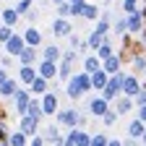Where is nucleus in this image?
Listing matches in <instances>:
<instances>
[{"label":"nucleus","instance_id":"nucleus-1","mask_svg":"<svg viewBox=\"0 0 146 146\" xmlns=\"http://www.w3.org/2000/svg\"><path fill=\"white\" fill-rule=\"evenodd\" d=\"M91 89V73L89 70H81V73H73V76L65 81V94L70 99H81L84 94H89Z\"/></svg>","mask_w":146,"mask_h":146},{"label":"nucleus","instance_id":"nucleus-2","mask_svg":"<svg viewBox=\"0 0 146 146\" xmlns=\"http://www.w3.org/2000/svg\"><path fill=\"white\" fill-rule=\"evenodd\" d=\"M125 76H128V73L120 68L117 73H112V76H110V81H107V86L99 91V94L104 97V99H110V102H115L120 94H123V81H125Z\"/></svg>","mask_w":146,"mask_h":146},{"label":"nucleus","instance_id":"nucleus-3","mask_svg":"<svg viewBox=\"0 0 146 146\" xmlns=\"http://www.w3.org/2000/svg\"><path fill=\"white\" fill-rule=\"evenodd\" d=\"M31 89L26 86V89H21L18 86V91H16V97H13V110H16V115L21 117V115H26V110H29V102H31Z\"/></svg>","mask_w":146,"mask_h":146},{"label":"nucleus","instance_id":"nucleus-4","mask_svg":"<svg viewBox=\"0 0 146 146\" xmlns=\"http://www.w3.org/2000/svg\"><path fill=\"white\" fill-rule=\"evenodd\" d=\"M89 133L84 131L81 125H73L68 128V136H65V146H89Z\"/></svg>","mask_w":146,"mask_h":146},{"label":"nucleus","instance_id":"nucleus-5","mask_svg":"<svg viewBox=\"0 0 146 146\" xmlns=\"http://www.w3.org/2000/svg\"><path fill=\"white\" fill-rule=\"evenodd\" d=\"M125 16H128V34L138 36L146 29V16H143V11H133V13H125Z\"/></svg>","mask_w":146,"mask_h":146},{"label":"nucleus","instance_id":"nucleus-6","mask_svg":"<svg viewBox=\"0 0 146 146\" xmlns=\"http://www.w3.org/2000/svg\"><path fill=\"white\" fill-rule=\"evenodd\" d=\"M73 34V24H70V18H63V16H55L52 18V36L58 39V36H68Z\"/></svg>","mask_w":146,"mask_h":146},{"label":"nucleus","instance_id":"nucleus-7","mask_svg":"<svg viewBox=\"0 0 146 146\" xmlns=\"http://www.w3.org/2000/svg\"><path fill=\"white\" fill-rule=\"evenodd\" d=\"M42 99V110H44V117H55V112L60 110V99L55 91H44V94L39 97Z\"/></svg>","mask_w":146,"mask_h":146},{"label":"nucleus","instance_id":"nucleus-8","mask_svg":"<svg viewBox=\"0 0 146 146\" xmlns=\"http://www.w3.org/2000/svg\"><path fill=\"white\" fill-rule=\"evenodd\" d=\"M78 110H58V112H55V123L58 125H65V128H73V125H78Z\"/></svg>","mask_w":146,"mask_h":146},{"label":"nucleus","instance_id":"nucleus-9","mask_svg":"<svg viewBox=\"0 0 146 146\" xmlns=\"http://www.w3.org/2000/svg\"><path fill=\"white\" fill-rule=\"evenodd\" d=\"M110 104H112L110 99H104L102 94H97V97H91V99H89V112L94 115V117H102L107 110H110Z\"/></svg>","mask_w":146,"mask_h":146},{"label":"nucleus","instance_id":"nucleus-10","mask_svg":"<svg viewBox=\"0 0 146 146\" xmlns=\"http://www.w3.org/2000/svg\"><path fill=\"white\" fill-rule=\"evenodd\" d=\"M36 70H39V76H44V78L52 81V84H55V78H58V63H55V60H42V58H39Z\"/></svg>","mask_w":146,"mask_h":146},{"label":"nucleus","instance_id":"nucleus-11","mask_svg":"<svg viewBox=\"0 0 146 146\" xmlns=\"http://www.w3.org/2000/svg\"><path fill=\"white\" fill-rule=\"evenodd\" d=\"M3 47H5V52H8V55L18 58V55H21V50L26 47V39H24V34H16V31H13V36H11V39H8Z\"/></svg>","mask_w":146,"mask_h":146},{"label":"nucleus","instance_id":"nucleus-12","mask_svg":"<svg viewBox=\"0 0 146 146\" xmlns=\"http://www.w3.org/2000/svg\"><path fill=\"white\" fill-rule=\"evenodd\" d=\"M141 91V81H138V73H128L125 81H123V94L125 97H136Z\"/></svg>","mask_w":146,"mask_h":146},{"label":"nucleus","instance_id":"nucleus-13","mask_svg":"<svg viewBox=\"0 0 146 146\" xmlns=\"http://www.w3.org/2000/svg\"><path fill=\"white\" fill-rule=\"evenodd\" d=\"M16 60L21 63V65H36V63H39V50H36V47H31V44H26Z\"/></svg>","mask_w":146,"mask_h":146},{"label":"nucleus","instance_id":"nucleus-14","mask_svg":"<svg viewBox=\"0 0 146 146\" xmlns=\"http://www.w3.org/2000/svg\"><path fill=\"white\" fill-rule=\"evenodd\" d=\"M39 123H42V120H36V117H31V115H21V117H18V128H21L26 136L39 133Z\"/></svg>","mask_w":146,"mask_h":146},{"label":"nucleus","instance_id":"nucleus-15","mask_svg":"<svg viewBox=\"0 0 146 146\" xmlns=\"http://www.w3.org/2000/svg\"><path fill=\"white\" fill-rule=\"evenodd\" d=\"M143 131H146V123L136 115L131 123H128V136H131V141L136 143V141H141V136H143Z\"/></svg>","mask_w":146,"mask_h":146},{"label":"nucleus","instance_id":"nucleus-16","mask_svg":"<svg viewBox=\"0 0 146 146\" xmlns=\"http://www.w3.org/2000/svg\"><path fill=\"white\" fill-rule=\"evenodd\" d=\"M107 81H110V73H107L104 68H97L94 73H91V89H94L97 94H99V91L107 86Z\"/></svg>","mask_w":146,"mask_h":146},{"label":"nucleus","instance_id":"nucleus-17","mask_svg":"<svg viewBox=\"0 0 146 146\" xmlns=\"http://www.w3.org/2000/svg\"><path fill=\"white\" fill-rule=\"evenodd\" d=\"M36 76H39V70H36V65H21L18 68V81H21L24 86H29Z\"/></svg>","mask_w":146,"mask_h":146},{"label":"nucleus","instance_id":"nucleus-18","mask_svg":"<svg viewBox=\"0 0 146 146\" xmlns=\"http://www.w3.org/2000/svg\"><path fill=\"white\" fill-rule=\"evenodd\" d=\"M50 86H52V81H47L44 76H36V78L29 84V89H31V94H34V97H42L44 91H50Z\"/></svg>","mask_w":146,"mask_h":146},{"label":"nucleus","instance_id":"nucleus-19","mask_svg":"<svg viewBox=\"0 0 146 146\" xmlns=\"http://www.w3.org/2000/svg\"><path fill=\"white\" fill-rule=\"evenodd\" d=\"M18 84H21V81H18V76H16V78H8L5 84H0V97H3V99H13L16 91H18Z\"/></svg>","mask_w":146,"mask_h":146},{"label":"nucleus","instance_id":"nucleus-20","mask_svg":"<svg viewBox=\"0 0 146 146\" xmlns=\"http://www.w3.org/2000/svg\"><path fill=\"white\" fill-rule=\"evenodd\" d=\"M131 65H133V73H146V50H138L131 55Z\"/></svg>","mask_w":146,"mask_h":146},{"label":"nucleus","instance_id":"nucleus-21","mask_svg":"<svg viewBox=\"0 0 146 146\" xmlns=\"http://www.w3.org/2000/svg\"><path fill=\"white\" fill-rule=\"evenodd\" d=\"M102 68L110 73V76H112V73H117L120 68H123V58H120V55L115 52V55H110V58L107 60H102Z\"/></svg>","mask_w":146,"mask_h":146},{"label":"nucleus","instance_id":"nucleus-22","mask_svg":"<svg viewBox=\"0 0 146 146\" xmlns=\"http://www.w3.org/2000/svg\"><path fill=\"white\" fill-rule=\"evenodd\" d=\"M136 107V102H133V97H125V94H120L117 99H115V110H117V112L120 115H128V112H131V110Z\"/></svg>","mask_w":146,"mask_h":146},{"label":"nucleus","instance_id":"nucleus-23","mask_svg":"<svg viewBox=\"0 0 146 146\" xmlns=\"http://www.w3.org/2000/svg\"><path fill=\"white\" fill-rule=\"evenodd\" d=\"M24 39H26V44H31V47H39V44H42V31L31 24V26L24 31Z\"/></svg>","mask_w":146,"mask_h":146},{"label":"nucleus","instance_id":"nucleus-24","mask_svg":"<svg viewBox=\"0 0 146 146\" xmlns=\"http://www.w3.org/2000/svg\"><path fill=\"white\" fill-rule=\"evenodd\" d=\"M84 70H89V73H94L97 68H102V58H99V55L97 52H89V55H84Z\"/></svg>","mask_w":146,"mask_h":146},{"label":"nucleus","instance_id":"nucleus-25","mask_svg":"<svg viewBox=\"0 0 146 146\" xmlns=\"http://www.w3.org/2000/svg\"><path fill=\"white\" fill-rule=\"evenodd\" d=\"M42 60H55V63H60V58H63V50L58 47V44H47L44 50H42V55H39Z\"/></svg>","mask_w":146,"mask_h":146},{"label":"nucleus","instance_id":"nucleus-26","mask_svg":"<svg viewBox=\"0 0 146 146\" xmlns=\"http://www.w3.org/2000/svg\"><path fill=\"white\" fill-rule=\"evenodd\" d=\"M29 143V136L18 128V131H13V133H8V146H26Z\"/></svg>","mask_w":146,"mask_h":146},{"label":"nucleus","instance_id":"nucleus-27","mask_svg":"<svg viewBox=\"0 0 146 146\" xmlns=\"http://www.w3.org/2000/svg\"><path fill=\"white\" fill-rule=\"evenodd\" d=\"M26 115H31V117H36V120H42V117H44V110H42V99L31 97V102H29V110H26Z\"/></svg>","mask_w":146,"mask_h":146},{"label":"nucleus","instance_id":"nucleus-28","mask_svg":"<svg viewBox=\"0 0 146 146\" xmlns=\"http://www.w3.org/2000/svg\"><path fill=\"white\" fill-rule=\"evenodd\" d=\"M18 18H21V13H18L16 8H3V16H0V21L8 24V26H16Z\"/></svg>","mask_w":146,"mask_h":146},{"label":"nucleus","instance_id":"nucleus-29","mask_svg":"<svg viewBox=\"0 0 146 146\" xmlns=\"http://www.w3.org/2000/svg\"><path fill=\"white\" fill-rule=\"evenodd\" d=\"M99 16H102V11H99L94 3H89V0H86V5H84V16H81V18H86V21H97Z\"/></svg>","mask_w":146,"mask_h":146},{"label":"nucleus","instance_id":"nucleus-30","mask_svg":"<svg viewBox=\"0 0 146 146\" xmlns=\"http://www.w3.org/2000/svg\"><path fill=\"white\" fill-rule=\"evenodd\" d=\"M86 39H89V44H91V52H94V50H99V47L107 42V36H104V34H99V31H89Z\"/></svg>","mask_w":146,"mask_h":146},{"label":"nucleus","instance_id":"nucleus-31","mask_svg":"<svg viewBox=\"0 0 146 146\" xmlns=\"http://www.w3.org/2000/svg\"><path fill=\"white\" fill-rule=\"evenodd\" d=\"M117 117H120V112H117V110H115V107H110V110H107V112L102 115V123H104V128H112V125L117 123Z\"/></svg>","mask_w":146,"mask_h":146},{"label":"nucleus","instance_id":"nucleus-32","mask_svg":"<svg viewBox=\"0 0 146 146\" xmlns=\"http://www.w3.org/2000/svg\"><path fill=\"white\" fill-rule=\"evenodd\" d=\"M55 16L73 18V11H70V0H63V3H58V5H55Z\"/></svg>","mask_w":146,"mask_h":146},{"label":"nucleus","instance_id":"nucleus-33","mask_svg":"<svg viewBox=\"0 0 146 146\" xmlns=\"http://www.w3.org/2000/svg\"><path fill=\"white\" fill-rule=\"evenodd\" d=\"M112 34H117V36H125V34H128V16L117 18V24L112 26Z\"/></svg>","mask_w":146,"mask_h":146},{"label":"nucleus","instance_id":"nucleus-34","mask_svg":"<svg viewBox=\"0 0 146 146\" xmlns=\"http://www.w3.org/2000/svg\"><path fill=\"white\" fill-rule=\"evenodd\" d=\"M94 52L99 55V58H102V60H107V58H110V55H115V50H112V42H110V36H107V42H104V44H102L99 50H94Z\"/></svg>","mask_w":146,"mask_h":146},{"label":"nucleus","instance_id":"nucleus-35","mask_svg":"<svg viewBox=\"0 0 146 146\" xmlns=\"http://www.w3.org/2000/svg\"><path fill=\"white\" fill-rule=\"evenodd\" d=\"M107 141H110V138H107V133H104V131H99V133H94V136L89 138V146H107Z\"/></svg>","mask_w":146,"mask_h":146},{"label":"nucleus","instance_id":"nucleus-36","mask_svg":"<svg viewBox=\"0 0 146 146\" xmlns=\"http://www.w3.org/2000/svg\"><path fill=\"white\" fill-rule=\"evenodd\" d=\"M13 36V26H8V24H3L0 26V44H5L8 39Z\"/></svg>","mask_w":146,"mask_h":146},{"label":"nucleus","instance_id":"nucleus-37","mask_svg":"<svg viewBox=\"0 0 146 146\" xmlns=\"http://www.w3.org/2000/svg\"><path fill=\"white\" fill-rule=\"evenodd\" d=\"M120 11H123V13H133V11H138V0H123V3H120Z\"/></svg>","mask_w":146,"mask_h":146},{"label":"nucleus","instance_id":"nucleus-38","mask_svg":"<svg viewBox=\"0 0 146 146\" xmlns=\"http://www.w3.org/2000/svg\"><path fill=\"white\" fill-rule=\"evenodd\" d=\"M84 5H86V0H76V3H70L73 18H81V16H84Z\"/></svg>","mask_w":146,"mask_h":146},{"label":"nucleus","instance_id":"nucleus-39","mask_svg":"<svg viewBox=\"0 0 146 146\" xmlns=\"http://www.w3.org/2000/svg\"><path fill=\"white\" fill-rule=\"evenodd\" d=\"M29 8H34V0H18V3H16V11L21 13V16H24Z\"/></svg>","mask_w":146,"mask_h":146},{"label":"nucleus","instance_id":"nucleus-40","mask_svg":"<svg viewBox=\"0 0 146 146\" xmlns=\"http://www.w3.org/2000/svg\"><path fill=\"white\" fill-rule=\"evenodd\" d=\"M133 102H136V107H141V104H146V84H141V91L133 97Z\"/></svg>","mask_w":146,"mask_h":146},{"label":"nucleus","instance_id":"nucleus-41","mask_svg":"<svg viewBox=\"0 0 146 146\" xmlns=\"http://www.w3.org/2000/svg\"><path fill=\"white\" fill-rule=\"evenodd\" d=\"M24 18H26L29 24H36V18H39V11H36V8H29V11L24 13Z\"/></svg>","mask_w":146,"mask_h":146},{"label":"nucleus","instance_id":"nucleus-42","mask_svg":"<svg viewBox=\"0 0 146 146\" xmlns=\"http://www.w3.org/2000/svg\"><path fill=\"white\" fill-rule=\"evenodd\" d=\"M29 143H31V146H44V143H47V138H44V136H39V133H34V136H29Z\"/></svg>","mask_w":146,"mask_h":146},{"label":"nucleus","instance_id":"nucleus-43","mask_svg":"<svg viewBox=\"0 0 146 146\" xmlns=\"http://www.w3.org/2000/svg\"><path fill=\"white\" fill-rule=\"evenodd\" d=\"M0 65H3V68H11L13 65V55H3V58H0Z\"/></svg>","mask_w":146,"mask_h":146},{"label":"nucleus","instance_id":"nucleus-44","mask_svg":"<svg viewBox=\"0 0 146 146\" xmlns=\"http://www.w3.org/2000/svg\"><path fill=\"white\" fill-rule=\"evenodd\" d=\"M11 78V73H8V68H3V65H0V84H5Z\"/></svg>","mask_w":146,"mask_h":146},{"label":"nucleus","instance_id":"nucleus-45","mask_svg":"<svg viewBox=\"0 0 146 146\" xmlns=\"http://www.w3.org/2000/svg\"><path fill=\"white\" fill-rule=\"evenodd\" d=\"M136 110H138V112H136V115H138V117H141V120L146 123V104H141V107H136Z\"/></svg>","mask_w":146,"mask_h":146},{"label":"nucleus","instance_id":"nucleus-46","mask_svg":"<svg viewBox=\"0 0 146 146\" xmlns=\"http://www.w3.org/2000/svg\"><path fill=\"white\" fill-rule=\"evenodd\" d=\"M68 42H70V47H78V42H81V39H78L76 34H70V36H68Z\"/></svg>","mask_w":146,"mask_h":146},{"label":"nucleus","instance_id":"nucleus-47","mask_svg":"<svg viewBox=\"0 0 146 146\" xmlns=\"http://www.w3.org/2000/svg\"><path fill=\"white\" fill-rule=\"evenodd\" d=\"M107 146H123V141H117V138H110V141H107Z\"/></svg>","mask_w":146,"mask_h":146},{"label":"nucleus","instance_id":"nucleus-48","mask_svg":"<svg viewBox=\"0 0 146 146\" xmlns=\"http://www.w3.org/2000/svg\"><path fill=\"white\" fill-rule=\"evenodd\" d=\"M141 143H146V131H143V136H141Z\"/></svg>","mask_w":146,"mask_h":146},{"label":"nucleus","instance_id":"nucleus-49","mask_svg":"<svg viewBox=\"0 0 146 146\" xmlns=\"http://www.w3.org/2000/svg\"><path fill=\"white\" fill-rule=\"evenodd\" d=\"M58 3H63V0H52V5H58Z\"/></svg>","mask_w":146,"mask_h":146},{"label":"nucleus","instance_id":"nucleus-50","mask_svg":"<svg viewBox=\"0 0 146 146\" xmlns=\"http://www.w3.org/2000/svg\"><path fill=\"white\" fill-rule=\"evenodd\" d=\"M104 3H112V0H104Z\"/></svg>","mask_w":146,"mask_h":146},{"label":"nucleus","instance_id":"nucleus-51","mask_svg":"<svg viewBox=\"0 0 146 146\" xmlns=\"http://www.w3.org/2000/svg\"><path fill=\"white\" fill-rule=\"evenodd\" d=\"M0 16H3V8H0Z\"/></svg>","mask_w":146,"mask_h":146},{"label":"nucleus","instance_id":"nucleus-52","mask_svg":"<svg viewBox=\"0 0 146 146\" xmlns=\"http://www.w3.org/2000/svg\"><path fill=\"white\" fill-rule=\"evenodd\" d=\"M70 3H76V0H70Z\"/></svg>","mask_w":146,"mask_h":146},{"label":"nucleus","instance_id":"nucleus-53","mask_svg":"<svg viewBox=\"0 0 146 146\" xmlns=\"http://www.w3.org/2000/svg\"><path fill=\"white\" fill-rule=\"evenodd\" d=\"M0 26H3V21H0Z\"/></svg>","mask_w":146,"mask_h":146}]
</instances>
